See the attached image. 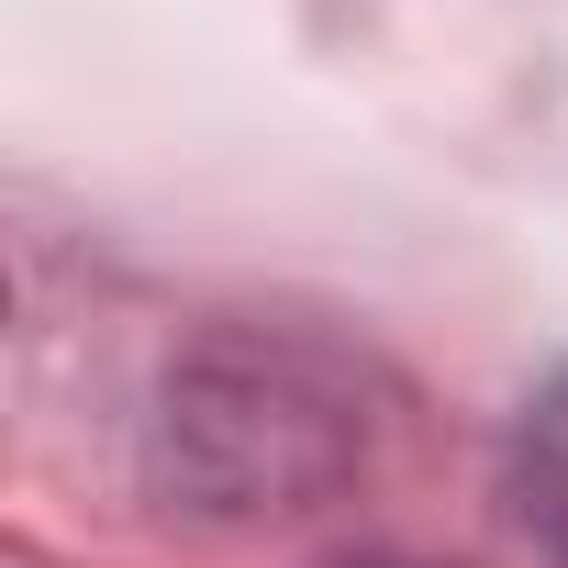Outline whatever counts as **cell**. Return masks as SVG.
Wrapping results in <instances>:
<instances>
[{
    "instance_id": "1",
    "label": "cell",
    "mask_w": 568,
    "mask_h": 568,
    "mask_svg": "<svg viewBox=\"0 0 568 568\" xmlns=\"http://www.w3.org/2000/svg\"><path fill=\"white\" fill-rule=\"evenodd\" d=\"M513 513H524V535L568 568V379H546V390L524 402V424H513Z\"/></svg>"
}]
</instances>
